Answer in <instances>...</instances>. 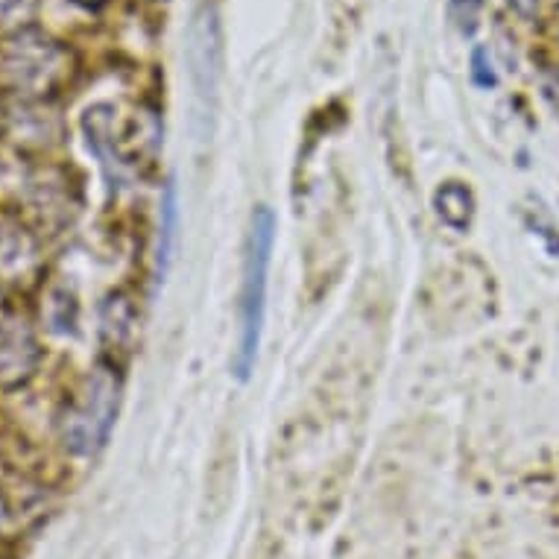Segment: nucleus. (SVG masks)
<instances>
[{"label":"nucleus","instance_id":"nucleus-4","mask_svg":"<svg viewBox=\"0 0 559 559\" xmlns=\"http://www.w3.org/2000/svg\"><path fill=\"white\" fill-rule=\"evenodd\" d=\"M64 53L41 33H21L7 47V71L21 88H50L62 74Z\"/></svg>","mask_w":559,"mask_h":559},{"label":"nucleus","instance_id":"nucleus-2","mask_svg":"<svg viewBox=\"0 0 559 559\" xmlns=\"http://www.w3.org/2000/svg\"><path fill=\"white\" fill-rule=\"evenodd\" d=\"M120 372L111 364H97L76 390L74 402L68 404L59 423L64 449L80 457H92L106 445L111 425L120 411Z\"/></svg>","mask_w":559,"mask_h":559},{"label":"nucleus","instance_id":"nucleus-12","mask_svg":"<svg viewBox=\"0 0 559 559\" xmlns=\"http://www.w3.org/2000/svg\"><path fill=\"white\" fill-rule=\"evenodd\" d=\"M74 3H80V7H85V10H100L106 0H74Z\"/></svg>","mask_w":559,"mask_h":559},{"label":"nucleus","instance_id":"nucleus-11","mask_svg":"<svg viewBox=\"0 0 559 559\" xmlns=\"http://www.w3.org/2000/svg\"><path fill=\"white\" fill-rule=\"evenodd\" d=\"M536 3H539V0H510V7H513L519 15H524V19H531L533 12H536Z\"/></svg>","mask_w":559,"mask_h":559},{"label":"nucleus","instance_id":"nucleus-9","mask_svg":"<svg viewBox=\"0 0 559 559\" xmlns=\"http://www.w3.org/2000/svg\"><path fill=\"white\" fill-rule=\"evenodd\" d=\"M480 7L484 0H449L451 21L457 24L463 36H472L477 29V19H480Z\"/></svg>","mask_w":559,"mask_h":559},{"label":"nucleus","instance_id":"nucleus-1","mask_svg":"<svg viewBox=\"0 0 559 559\" xmlns=\"http://www.w3.org/2000/svg\"><path fill=\"white\" fill-rule=\"evenodd\" d=\"M275 240V217L270 209H255L252 226L247 238V258H243V285H240L238 305V352L231 360V369L240 381H247L255 367L258 343H261V325H264V302H266V273H270V258H273Z\"/></svg>","mask_w":559,"mask_h":559},{"label":"nucleus","instance_id":"nucleus-3","mask_svg":"<svg viewBox=\"0 0 559 559\" xmlns=\"http://www.w3.org/2000/svg\"><path fill=\"white\" fill-rule=\"evenodd\" d=\"M221 19L212 0H202L193 12L191 27H188V74H191L193 97L200 103V115H209L217 97V83H221L223 45H221Z\"/></svg>","mask_w":559,"mask_h":559},{"label":"nucleus","instance_id":"nucleus-6","mask_svg":"<svg viewBox=\"0 0 559 559\" xmlns=\"http://www.w3.org/2000/svg\"><path fill=\"white\" fill-rule=\"evenodd\" d=\"M36 258L38 247L33 235L12 217H0V278L19 282L33 270Z\"/></svg>","mask_w":559,"mask_h":559},{"label":"nucleus","instance_id":"nucleus-8","mask_svg":"<svg viewBox=\"0 0 559 559\" xmlns=\"http://www.w3.org/2000/svg\"><path fill=\"white\" fill-rule=\"evenodd\" d=\"M433 205L437 214L445 226L457 231H466L475 217V197L468 191L466 185L460 182H445L440 191L433 193Z\"/></svg>","mask_w":559,"mask_h":559},{"label":"nucleus","instance_id":"nucleus-7","mask_svg":"<svg viewBox=\"0 0 559 559\" xmlns=\"http://www.w3.org/2000/svg\"><path fill=\"white\" fill-rule=\"evenodd\" d=\"M176 240H179V191L176 182L165 185L162 212H158V243H156V282H165L167 270L174 264Z\"/></svg>","mask_w":559,"mask_h":559},{"label":"nucleus","instance_id":"nucleus-13","mask_svg":"<svg viewBox=\"0 0 559 559\" xmlns=\"http://www.w3.org/2000/svg\"><path fill=\"white\" fill-rule=\"evenodd\" d=\"M156 3H165V0H156Z\"/></svg>","mask_w":559,"mask_h":559},{"label":"nucleus","instance_id":"nucleus-10","mask_svg":"<svg viewBox=\"0 0 559 559\" xmlns=\"http://www.w3.org/2000/svg\"><path fill=\"white\" fill-rule=\"evenodd\" d=\"M472 80H475L480 88H496L498 74L492 68V59H489V50L486 47H475L472 53Z\"/></svg>","mask_w":559,"mask_h":559},{"label":"nucleus","instance_id":"nucleus-5","mask_svg":"<svg viewBox=\"0 0 559 559\" xmlns=\"http://www.w3.org/2000/svg\"><path fill=\"white\" fill-rule=\"evenodd\" d=\"M41 360L38 340L29 329V322L19 313H10L0 320V386L15 390L27 384Z\"/></svg>","mask_w":559,"mask_h":559}]
</instances>
